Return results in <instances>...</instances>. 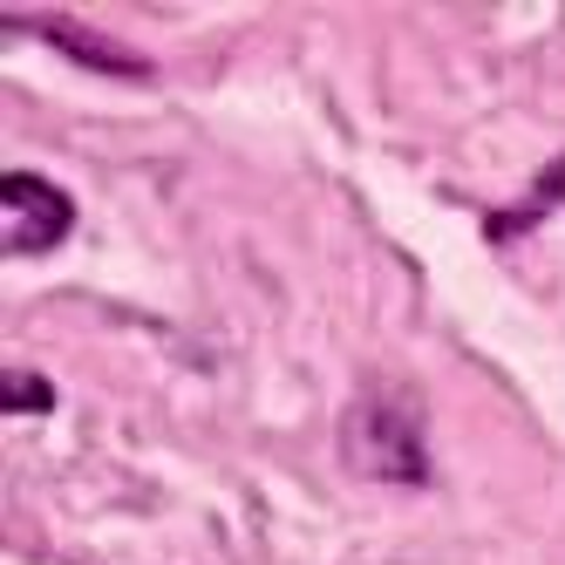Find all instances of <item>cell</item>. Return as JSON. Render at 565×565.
Masks as SVG:
<instances>
[{"instance_id": "1", "label": "cell", "mask_w": 565, "mask_h": 565, "mask_svg": "<svg viewBox=\"0 0 565 565\" xmlns=\"http://www.w3.org/2000/svg\"><path fill=\"white\" fill-rule=\"evenodd\" d=\"M341 463L369 483H423L429 443L409 388H361L341 416Z\"/></svg>"}, {"instance_id": "3", "label": "cell", "mask_w": 565, "mask_h": 565, "mask_svg": "<svg viewBox=\"0 0 565 565\" xmlns=\"http://www.w3.org/2000/svg\"><path fill=\"white\" fill-rule=\"evenodd\" d=\"M34 34H49L55 49H68L75 62H89V68H103V75H143V62L130 55V49H116V42H103V34H89V28H75V21H28Z\"/></svg>"}, {"instance_id": "2", "label": "cell", "mask_w": 565, "mask_h": 565, "mask_svg": "<svg viewBox=\"0 0 565 565\" xmlns=\"http://www.w3.org/2000/svg\"><path fill=\"white\" fill-rule=\"evenodd\" d=\"M68 225H75L68 191H55L49 178H34V171H8V178H0V253H8V259L62 246Z\"/></svg>"}, {"instance_id": "4", "label": "cell", "mask_w": 565, "mask_h": 565, "mask_svg": "<svg viewBox=\"0 0 565 565\" xmlns=\"http://www.w3.org/2000/svg\"><path fill=\"white\" fill-rule=\"evenodd\" d=\"M0 402H8L14 416H28V409H49V402H55V388H49L42 375H8V388H0Z\"/></svg>"}]
</instances>
